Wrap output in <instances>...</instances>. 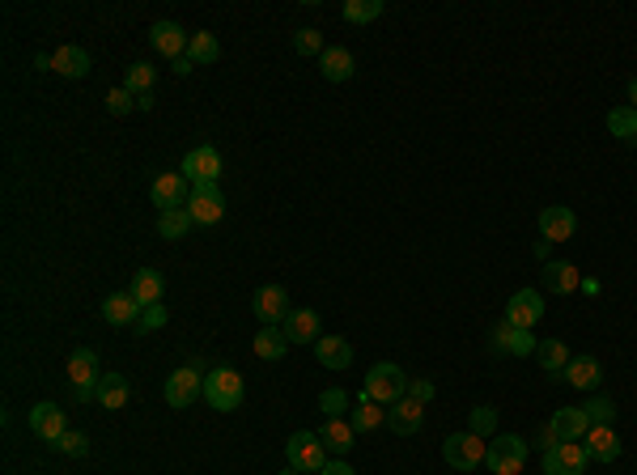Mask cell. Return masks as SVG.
Listing matches in <instances>:
<instances>
[{
  "instance_id": "cell-7",
  "label": "cell",
  "mask_w": 637,
  "mask_h": 475,
  "mask_svg": "<svg viewBox=\"0 0 637 475\" xmlns=\"http://www.w3.org/2000/svg\"><path fill=\"white\" fill-rule=\"evenodd\" d=\"M251 310H255V318H260L263 327H280L289 318V310H294V301H289V293L280 284H263L251 297Z\"/></svg>"
},
{
  "instance_id": "cell-4",
  "label": "cell",
  "mask_w": 637,
  "mask_h": 475,
  "mask_svg": "<svg viewBox=\"0 0 637 475\" xmlns=\"http://www.w3.org/2000/svg\"><path fill=\"white\" fill-rule=\"evenodd\" d=\"M485 450H489L485 437H476V433H451V437L442 442V459L451 462L455 471H476V467L485 462Z\"/></svg>"
},
{
  "instance_id": "cell-24",
  "label": "cell",
  "mask_w": 637,
  "mask_h": 475,
  "mask_svg": "<svg viewBox=\"0 0 637 475\" xmlns=\"http://www.w3.org/2000/svg\"><path fill=\"white\" fill-rule=\"evenodd\" d=\"M102 318L111 323V327H136V318H141V306H136V297L132 293H111L102 301Z\"/></svg>"
},
{
  "instance_id": "cell-41",
  "label": "cell",
  "mask_w": 637,
  "mask_h": 475,
  "mask_svg": "<svg viewBox=\"0 0 637 475\" xmlns=\"http://www.w3.org/2000/svg\"><path fill=\"white\" fill-rule=\"evenodd\" d=\"M56 450H60V454H68V459H85V454H90V437H85V433H73V428H68L65 437L56 442Z\"/></svg>"
},
{
  "instance_id": "cell-20",
  "label": "cell",
  "mask_w": 637,
  "mask_h": 475,
  "mask_svg": "<svg viewBox=\"0 0 637 475\" xmlns=\"http://www.w3.org/2000/svg\"><path fill=\"white\" fill-rule=\"evenodd\" d=\"M128 293L136 297V306H141V310H149V306H162V293H166L162 272H153V267H141V272L132 276Z\"/></svg>"
},
{
  "instance_id": "cell-26",
  "label": "cell",
  "mask_w": 637,
  "mask_h": 475,
  "mask_svg": "<svg viewBox=\"0 0 637 475\" xmlns=\"http://www.w3.org/2000/svg\"><path fill=\"white\" fill-rule=\"evenodd\" d=\"M353 68H357V60H353V51L344 47H327L323 55H319V72H323V81H349L353 77Z\"/></svg>"
},
{
  "instance_id": "cell-8",
  "label": "cell",
  "mask_w": 637,
  "mask_h": 475,
  "mask_svg": "<svg viewBox=\"0 0 637 475\" xmlns=\"http://www.w3.org/2000/svg\"><path fill=\"white\" fill-rule=\"evenodd\" d=\"M587 445L582 442H556L553 450H544V475H582L587 471Z\"/></svg>"
},
{
  "instance_id": "cell-22",
  "label": "cell",
  "mask_w": 637,
  "mask_h": 475,
  "mask_svg": "<svg viewBox=\"0 0 637 475\" xmlns=\"http://www.w3.org/2000/svg\"><path fill=\"white\" fill-rule=\"evenodd\" d=\"M548 425H553V433L561 437V442H582V437L590 433V420H587V411L582 408H561Z\"/></svg>"
},
{
  "instance_id": "cell-38",
  "label": "cell",
  "mask_w": 637,
  "mask_h": 475,
  "mask_svg": "<svg viewBox=\"0 0 637 475\" xmlns=\"http://www.w3.org/2000/svg\"><path fill=\"white\" fill-rule=\"evenodd\" d=\"M468 433H476V437H497V411L489 408V403H480V408H472V416H468Z\"/></svg>"
},
{
  "instance_id": "cell-11",
  "label": "cell",
  "mask_w": 637,
  "mask_h": 475,
  "mask_svg": "<svg viewBox=\"0 0 637 475\" xmlns=\"http://www.w3.org/2000/svg\"><path fill=\"white\" fill-rule=\"evenodd\" d=\"M187 196H192V182L183 179V170H166V174L153 179V204H158V213L187 208Z\"/></svg>"
},
{
  "instance_id": "cell-31",
  "label": "cell",
  "mask_w": 637,
  "mask_h": 475,
  "mask_svg": "<svg viewBox=\"0 0 637 475\" xmlns=\"http://www.w3.org/2000/svg\"><path fill=\"white\" fill-rule=\"evenodd\" d=\"M99 408H107V411L128 408V377L124 374H102L99 377Z\"/></svg>"
},
{
  "instance_id": "cell-37",
  "label": "cell",
  "mask_w": 637,
  "mask_h": 475,
  "mask_svg": "<svg viewBox=\"0 0 637 475\" xmlns=\"http://www.w3.org/2000/svg\"><path fill=\"white\" fill-rule=\"evenodd\" d=\"M153 81H158V68L153 64H132L128 77H124V89L141 98V94H153Z\"/></svg>"
},
{
  "instance_id": "cell-27",
  "label": "cell",
  "mask_w": 637,
  "mask_h": 475,
  "mask_svg": "<svg viewBox=\"0 0 637 475\" xmlns=\"http://www.w3.org/2000/svg\"><path fill=\"white\" fill-rule=\"evenodd\" d=\"M599 377H604V365L595 357H570V365H565V382L578 386V391H595Z\"/></svg>"
},
{
  "instance_id": "cell-6",
  "label": "cell",
  "mask_w": 637,
  "mask_h": 475,
  "mask_svg": "<svg viewBox=\"0 0 637 475\" xmlns=\"http://www.w3.org/2000/svg\"><path fill=\"white\" fill-rule=\"evenodd\" d=\"M187 213L196 225H217L226 216V196L217 182H192V196H187Z\"/></svg>"
},
{
  "instance_id": "cell-2",
  "label": "cell",
  "mask_w": 637,
  "mask_h": 475,
  "mask_svg": "<svg viewBox=\"0 0 637 475\" xmlns=\"http://www.w3.org/2000/svg\"><path fill=\"white\" fill-rule=\"evenodd\" d=\"M485 467H489L493 475H519L527 467V442L519 433H497V437H489Z\"/></svg>"
},
{
  "instance_id": "cell-53",
  "label": "cell",
  "mask_w": 637,
  "mask_h": 475,
  "mask_svg": "<svg viewBox=\"0 0 637 475\" xmlns=\"http://www.w3.org/2000/svg\"><path fill=\"white\" fill-rule=\"evenodd\" d=\"M629 102H633V111H637V77L629 81Z\"/></svg>"
},
{
  "instance_id": "cell-49",
  "label": "cell",
  "mask_w": 637,
  "mask_h": 475,
  "mask_svg": "<svg viewBox=\"0 0 637 475\" xmlns=\"http://www.w3.org/2000/svg\"><path fill=\"white\" fill-rule=\"evenodd\" d=\"M73 399H77V403H90V399H99V386H73Z\"/></svg>"
},
{
  "instance_id": "cell-42",
  "label": "cell",
  "mask_w": 637,
  "mask_h": 475,
  "mask_svg": "<svg viewBox=\"0 0 637 475\" xmlns=\"http://www.w3.org/2000/svg\"><path fill=\"white\" fill-rule=\"evenodd\" d=\"M319 408L327 411V420H336V416H344V408H349V394H344L340 386H327V391L319 394Z\"/></svg>"
},
{
  "instance_id": "cell-43",
  "label": "cell",
  "mask_w": 637,
  "mask_h": 475,
  "mask_svg": "<svg viewBox=\"0 0 637 475\" xmlns=\"http://www.w3.org/2000/svg\"><path fill=\"white\" fill-rule=\"evenodd\" d=\"M294 47H297V55H323V51H327L323 47V34L311 30V26L294 34Z\"/></svg>"
},
{
  "instance_id": "cell-54",
  "label": "cell",
  "mask_w": 637,
  "mask_h": 475,
  "mask_svg": "<svg viewBox=\"0 0 637 475\" xmlns=\"http://www.w3.org/2000/svg\"><path fill=\"white\" fill-rule=\"evenodd\" d=\"M280 475H302V471H297V467H289V471H280Z\"/></svg>"
},
{
  "instance_id": "cell-48",
  "label": "cell",
  "mask_w": 637,
  "mask_h": 475,
  "mask_svg": "<svg viewBox=\"0 0 637 475\" xmlns=\"http://www.w3.org/2000/svg\"><path fill=\"white\" fill-rule=\"evenodd\" d=\"M319 475H357V471H353V467H349L344 459H331V462H327V467H323Z\"/></svg>"
},
{
  "instance_id": "cell-23",
  "label": "cell",
  "mask_w": 637,
  "mask_h": 475,
  "mask_svg": "<svg viewBox=\"0 0 637 475\" xmlns=\"http://www.w3.org/2000/svg\"><path fill=\"white\" fill-rule=\"evenodd\" d=\"M51 72H60L68 81H77L90 72V51L85 47H56L51 51Z\"/></svg>"
},
{
  "instance_id": "cell-5",
  "label": "cell",
  "mask_w": 637,
  "mask_h": 475,
  "mask_svg": "<svg viewBox=\"0 0 637 475\" xmlns=\"http://www.w3.org/2000/svg\"><path fill=\"white\" fill-rule=\"evenodd\" d=\"M285 454H289V467H297V471H323L327 467V445L319 433H302L297 428L294 437L285 442Z\"/></svg>"
},
{
  "instance_id": "cell-32",
  "label": "cell",
  "mask_w": 637,
  "mask_h": 475,
  "mask_svg": "<svg viewBox=\"0 0 637 475\" xmlns=\"http://www.w3.org/2000/svg\"><path fill=\"white\" fill-rule=\"evenodd\" d=\"M349 425L357 428V433H374V428L387 425V408L383 403H374V399H366L361 394L357 399V408H353V416H349Z\"/></svg>"
},
{
  "instance_id": "cell-45",
  "label": "cell",
  "mask_w": 637,
  "mask_h": 475,
  "mask_svg": "<svg viewBox=\"0 0 637 475\" xmlns=\"http://www.w3.org/2000/svg\"><path fill=\"white\" fill-rule=\"evenodd\" d=\"M132 106H136V94H128L124 85H115L111 94H107V111H111V115H128Z\"/></svg>"
},
{
  "instance_id": "cell-50",
  "label": "cell",
  "mask_w": 637,
  "mask_h": 475,
  "mask_svg": "<svg viewBox=\"0 0 637 475\" xmlns=\"http://www.w3.org/2000/svg\"><path fill=\"white\" fill-rule=\"evenodd\" d=\"M170 68H175L179 77H187V72H192V68H196V64H192V55H179V60H175V64H170Z\"/></svg>"
},
{
  "instance_id": "cell-17",
  "label": "cell",
  "mask_w": 637,
  "mask_h": 475,
  "mask_svg": "<svg viewBox=\"0 0 637 475\" xmlns=\"http://www.w3.org/2000/svg\"><path fill=\"white\" fill-rule=\"evenodd\" d=\"M587 445V459L595 462H616L621 459V437H616V428L612 425H590V433L582 437Z\"/></svg>"
},
{
  "instance_id": "cell-47",
  "label": "cell",
  "mask_w": 637,
  "mask_h": 475,
  "mask_svg": "<svg viewBox=\"0 0 637 475\" xmlns=\"http://www.w3.org/2000/svg\"><path fill=\"white\" fill-rule=\"evenodd\" d=\"M556 442H561V437H556V433H553V425H544V428H539V433H536V445H539V450H553Z\"/></svg>"
},
{
  "instance_id": "cell-40",
  "label": "cell",
  "mask_w": 637,
  "mask_h": 475,
  "mask_svg": "<svg viewBox=\"0 0 637 475\" xmlns=\"http://www.w3.org/2000/svg\"><path fill=\"white\" fill-rule=\"evenodd\" d=\"M582 411H587L590 425H612V420H616V403H612L607 394H595V399H587V403H582Z\"/></svg>"
},
{
  "instance_id": "cell-1",
  "label": "cell",
  "mask_w": 637,
  "mask_h": 475,
  "mask_svg": "<svg viewBox=\"0 0 637 475\" xmlns=\"http://www.w3.org/2000/svg\"><path fill=\"white\" fill-rule=\"evenodd\" d=\"M409 382H412V377L404 374L400 365H392V360H378V365H370L361 394H366V399H374V403H383V408H392V403H400V399L409 394Z\"/></svg>"
},
{
  "instance_id": "cell-39",
  "label": "cell",
  "mask_w": 637,
  "mask_h": 475,
  "mask_svg": "<svg viewBox=\"0 0 637 475\" xmlns=\"http://www.w3.org/2000/svg\"><path fill=\"white\" fill-rule=\"evenodd\" d=\"M383 9H387L383 0H349V4H344V17H349V21H357V26H366V21L383 17Z\"/></svg>"
},
{
  "instance_id": "cell-28",
  "label": "cell",
  "mask_w": 637,
  "mask_h": 475,
  "mask_svg": "<svg viewBox=\"0 0 637 475\" xmlns=\"http://www.w3.org/2000/svg\"><path fill=\"white\" fill-rule=\"evenodd\" d=\"M99 357H94V348H77L73 357H68V382L73 386H99Z\"/></svg>"
},
{
  "instance_id": "cell-19",
  "label": "cell",
  "mask_w": 637,
  "mask_h": 475,
  "mask_svg": "<svg viewBox=\"0 0 637 475\" xmlns=\"http://www.w3.org/2000/svg\"><path fill=\"white\" fill-rule=\"evenodd\" d=\"M280 331L289 335V344H314L323 331H319V314L306 310V306H294L289 310V318L280 323Z\"/></svg>"
},
{
  "instance_id": "cell-13",
  "label": "cell",
  "mask_w": 637,
  "mask_h": 475,
  "mask_svg": "<svg viewBox=\"0 0 637 475\" xmlns=\"http://www.w3.org/2000/svg\"><path fill=\"white\" fill-rule=\"evenodd\" d=\"M536 348H539L536 331L510 327V323H497V327H493V352H502V357H531Z\"/></svg>"
},
{
  "instance_id": "cell-21",
  "label": "cell",
  "mask_w": 637,
  "mask_h": 475,
  "mask_svg": "<svg viewBox=\"0 0 637 475\" xmlns=\"http://www.w3.org/2000/svg\"><path fill=\"white\" fill-rule=\"evenodd\" d=\"M314 357H319V365H327V369H349V365H353V344H349L344 335H319V340H314Z\"/></svg>"
},
{
  "instance_id": "cell-52",
  "label": "cell",
  "mask_w": 637,
  "mask_h": 475,
  "mask_svg": "<svg viewBox=\"0 0 637 475\" xmlns=\"http://www.w3.org/2000/svg\"><path fill=\"white\" fill-rule=\"evenodd\" d=\"M34 68H39V72H51V55H34Z\"/></svg>"
},
{
  "instance_id": "cell-33",
  "label": "cell",
  "mask_w": 637,
  "mask_h": 475,
  "mask_svg": "<svg viewBox=\"0 0 637 475\" xmlns=\"http://www.w3.org/2000/svg\"><path fill=\"white\" fill-rule=\"evenodd\" d=\"M289 352V335L280 327H260V335H255V357L260 360H280Z\"/></svg>"
},
{
  "instance_id": "cell-15",
  "label": "cell",
  "mask_w": 637,
  "mask_h": 475,
  "mask_svg": "<svg viewBox=\"0 0 637 475\" xmlns=\"http://www.w3.org/2000/svg\"><path fill=\"white\" fill-rule=\"evenodd\" d=\"M149 43H153V47H158L166 60L175 64L179 55H187V43H192V34L183 30L179 21H158V26L149 30Z\"/></svg>"
},
{
  "instance_id": "cell-16",
  "label": "cell",
  "mask_w": 637,
  "mask_h": 475,
  "mask_svg": "<svg viewBox=\"0 0 637 475\" xmlns=\"http://www.w3.org/2000/svg\"><path fill=\"white\" fill-rule=\"evenodd\" d=\"M30 428L39 433V437H43V442L56 445V442H60V437L68 433L65 408H60V403H34V408H30Z\"/></svg>"
},
{
  "instance_id": "cell-36",
  "label": "cell",
  "mask_w": 637,
  "mask_h": 475,
  "mask_svg": "<svg viewBox=\"0 0 637 475\" xmlns=\"http://www.w3.org/2000/svg\"><path fill=\"white\" fill-rule=\"evenodd\" d=\"M607 131L624 140V145H637V111L633 106H616L612 115H607Z\"/></svg>"
},
{
  "instance_id": "cell-18",
  "label": "cell",
  "mask_w": 637,
  "mask_h": 475,
  "mask_svg": "<svg viewBox=\"0 0 637 475\" xmlns=\"http://www.w3.org/2000/svg\"><path fill=\"white\" fill-rule=\"evenodd\" d=\"M573 230H578V216H573L570 208L553 204V208L539 213V238H548V242H570Z\"/></svg>"
},
{
  "instance_id": "cell-34",
  "label": "cell",
  "mask_w": 637,
  "mask_h": 475,
  "mask_svg": "<svg viewBox=\"0 0 637 475\" xmlns=\"http://www.w3.org/2000/svg\"><path fill=\"white\" fill-rule=\"evenodd\" d=\"M187 55H192V64H217V60H221V43H217V34L196 30L192 34V43H187Z\"/></svg>"
},
{
  "instance_id": "cell-44",
  "label": "cell",
  "mask_w": 637,
  "mask_h": 475,
  "mask_svg": "<svg viewBox=\"0 0 637 475\" xmlns=\"http://www.w3.org/2000/svg\"><path fill=\"white\" fill-rule=\"evenodd\" d=\"M166 306H149V310H141V318H136V331L141 335H149V331H158V327H166Z\"/></svg>"
},
{
  "instance_id": "cell-9",
  "label": "cell",
  "mask_w": 637,
  "mask_h": 475,
  "mask_svg": "<svg viewBox=\"0 0 637 475\" xmlns=\"http://www.w3.org/2000/svg\"><path fill=\"white\" fill-rule=\"evenodd\" d=\"M196 394H204V382H200V365H183L166 377V403L170 408H192Z\"/></svg>"
},
{
  "instance_id": "cell-10",
  "label": "cell",
  "mask_w": 637,
  "mask_h": 475,
  "mask_svg": "<svg viewBox=\"0 0 637 475\" xmlns=\"http://www.w3.org/2000/svg\"><path fill=\"white\" fill-rule=\"evenodd\" d=\"M183 179L187 182H217L221 179V153L212 145H196L187 157H183Z\"/></svg>"
},
{
  "instance_id": "cell-25",
  "label": "cell",
  "mask_w": 637,
  "mask_h": 475,
  "mask_svg": "<svg viewBox=\"0 0 637 475\" xmlns=\"http://www.w3.org/2000/svg\"><path fill=\"white\" fill-rule=\"evenodd\" d=\"M319 437H323V445L331 450V454H336V459H344V454H349V450L357 445V428L349 425V420H340V416H336V420H327V425L319 428Z\"/></svg>"
},
{
  "instance_id": "cell-30",
  "label": "cell",
  "mask_w": 637,
  "mask_h": 475,
  "mask_svg": "<svg viewBox=\"0 0 637 475\" xmlns=\"http://www.w3.org/2000/svg\"><path fill=\"white\" fill-rule=\"evenodd\" d=\"M578 284H582V276H578L573 263H544V289H548V293L570 297Z\"/></svg>"
},
{
  "instance_id": "cell-12",
  "label": "cell",
  "mask_w": 637,
  "mask_h": 475,
  "mask_svg": "<svg viewBox=\"0 0 637 475\" xmlns=\"http://www.w3.org/2000/svg\"><path fill=\"white\" fill-rule=\"evenodd\" d=\"M539 318H544V297H539L536 289H519V293L506 301V323L510 327L531 331Z\"/></svg>"
},
{
  "instance_id": "cell-29",
  "label": "cell",
  "mask_w": 637,
  "mask_h": 475,
  "mask_svg": "<svg viewBox=\"0 0 637 475\" xmlns=\"http://www.w3.org/2000/svg\"><path fill=\"white\" fill-rule=\"evenodd\" d=\"M536 360L544 365V374L553 377V382H565V365H570V348L565 340H544L536 348Z\"/></svg>"
},
{
  "instance_id": "cell-51",
  "label": "cell",
  "mask_w": 637,
  "mask_h": 475,
  "mask_svg": "<svg viewBox=\"0 0 637 475\" xmlns=\"http://www.w3.org/2000/svg\"><path fill=\"white\" fill-rule=\"evenodd\" d=\"M548 250H553V242H548V238H539V242H536V259L544 263V259H548Z\"/></svg>"
},
{
  "instance_id": "cell-35",
  "label": "cell",
  "mask_w": 637,
  "mask_h": 475,
  "mask_svg": "<svg viewBox=\"0 0 637 475\" xmlns=\"http://www.w3.org/2000/svg\"><path fill=\"white\" fill-rule=\"evenodd\" d=\"M192 225H196V221H192V213H187V208H166V213H158V233H162V238H170V242H175V238H187V230H192Z\"/></svg>"
},
{
  "instance_id": "cell-3",
  "label": "cell",
  "mask_w": 637,
  "mask_h": 475,
  "mask_svg": "<svg viewBox=\"0 0 637 475\" xmlns=\"http://www.w3.org/2000/svg\"><path fill=\"white\" fill-rule=\"evenodd\" d=\"M243 374L238 369H229V365H221V369H212L209 377H204V399H209L212 411H234L238 403H243Z\"/></svg>"
},
{
  "instance_id": "cell-46",
  "label": "cell",
  "mask_w": 637,
  "mask_h": 475,
  "mask_svg": "<svg viewBox=\"0 0 637 475\" xmlns=\"http://www.w3.org/2000/svg\"><path fill=\"white\" fill-rule=\"evenodd\" d=\"M409 394L417 399V403H429V399H434V382L417 377V382H409Z\"/></svg>"
},
{
  "instance_id": "cell-14",
  "label": "cell",
  "mask_w": 637,
  "mask_h": 475,
  "mask_svg": "<svg viewBox=\"0 0 637 475\" xmlns=\"http://www.w3.org/2000/svg\"><path fill=\"white\" fill-rule=\"evenodd\" d=\"M421 425H425V403H417L412 394H404L400 403L387 408V428L395 437H412V433H421Z\"/></svg>"
}]
</instances>
